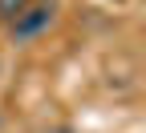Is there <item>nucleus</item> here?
Masks as SVG:
<instances>
[{
  "label": "nucleus",
  "mask_w": 146,
  "mask_h": 133,
  "mask_svg": "<svg viewBox=\"0 0 146 133\" xmlns=\"http://www.w3.org/2000/svg\"><path fill=\"white\" fill-rule=\"evenodd\" d=\"M53 12H57V8H53L49 0H45V4H29V8L12 20V36H16V41H33V36H41V32L53 24Z\"/></svg>",
  "instance_id": "1"
},
{
  "label": "nucleus",
  "mask_w": 146,
  "mask_h": 133,
  "mask_svg": "<svg viewBox=\"0 0 146 133\" xmlns=\"http://www.w3.org/2000/svg\"><path fill=\"white\" fill-rule=\"evenodd\" d=\"M29 4H33V0H0V20H8V24H12Z\"/></svg>",
  "instance_id": "2"
},
{
  "label": "nucleus",
  "mask_w": 146,
  "mask_h": 133,
  "mask_svg": "<svg viewBox=\"0 0 146 133\" xmlns=\"http://www.w3.org/2000/svg\"><path fill=\"white\" fill-rule=\"evenodd\" d=\"M57 133H69V129H57Z\"/></svg>",
  "instance_id": "3"
},
{
  "label": "nucleus",
  "mask_w": 146,
  "mask_h": 133,
  "mask_svg": "<svg viewBox=\"0 0 146 133\" xmlns=\"http://www.w3.org/2000/svg\"><path fill=\"white\" fill-rule=\"evenodd\" d=\"M0 125H4V117H0Z\"/></svg>",
  "instance_id": "4"
}]
</instances>
